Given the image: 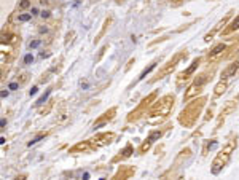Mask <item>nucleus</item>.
Listing matches in <instances>:
<instances>
[{"instance_id":"obj_1","label":"nucleus","mask_w":239,"mask_h":180,"mask_svg":"<svg viewBox=\"0 0 239 180\" xmlns=\"http://www.w3.org/2000/svg\"><path fill=\"white\" fill-rule=\"evenodd\" d=\"M176 105V96L174 94H166L163 97L156 99L150 110L147 112V123L150 124H159L166 120Z\"/></svg>"},{"instance_id":"obj_2","label":"nucleus","mask_w":239,"mask_h":180,"mask_svg":"<svg viewBox=\"0 0 239 180\" xmlns=\"http://www.w3.org/2000/svg\"><path fill=\"white\" fill-rule=\"evenodd\" d=\"M206 104H207V96H198V97L191 99L190 102H188L183 110L180 112L179 115V123H180V126L183 128H193L196 124V121L199 120L201 113H203V108L206 107Z\"/></svg>"},{"instance_id":"obj_3","label":"nucleus","mask_w":239,"mask_h":180,"mask_svg":"<svg viewBox=\"0 0 239 180\" xmlns=\"http://www.w3.org/2000/svg\"><path fill=\"white\" fill-rule=\"evenodd\" d=\"M187 56H188V49H180V51H177L166 64H163V67L155 73V77L151 78L148 83H156V81L163 80V78H166L167 75H171V73L177 69V66H179V64H180Z\"/></svg>"},{"instance_id":"obj_4","label":"nucleus","mask_w":239,"mask_h":180,"mask_svg":"<svg viewBox=\"0 0 239 180\" xmlns=\"http://www.w3.org/2000/svg\"><path fill=\"white\" fill-rule=\"evenodd\" d=\"M156 97H158V91H153V93H150L148 96H145V97L137 104V107L132 110V112H129V115L126 117V121L128 123H136V121H139L142 117H145L147 112H148L150 107L156 100Z\"/></svg>"},{"instance_id":"obj_5","label":"nucleus","mask_w":239,"mask_h":180,"mask_svg":"<svg viewBox=\"0 0 239 180\" xmlns=\"http://www.w3.org/2000/svg\"><path fill=\"white\" fill-rule=\"evenodd\" d=\"M113 139H115V132L105 131V132H99V134H96L94 137H91L89 142H91L93 150H97V148H100V147H105V145L112 144Z\"/></svg>"},{"instance_id":"obj_6","label":"nucleus","mask_w":239,"mask_h":180,"mask_svg":"<svg viewBox=\"0 0 239 180\" xmlns=\"http://www.w3.org/2000/svg\"><path fill=\"white\" fill-rule=\"evenodd\" d=\"M238 105H239V94H238V96H236V97H234V99L228 100V102L225 104V107L222 108V112H220L218 118H217V126H215V131H218V129L222 128V123L225 121V120H226V117H228L229 113L236 112Z\"/></svg>"},{"instance_id":"obj_7","label":"nucleus","mask_w":239,"mask_h":180,"mask_svg":"<svg viewBox=\"0 0 239 180\" xmlns=\"http://www.w3.org/2000/svg\"><path fill=\"white\" fill-rule=\"evenodd\" d=\"M229 158H231V155L226 153V151H223V150H220L218 153H217V156L214 158V161H212V166H210V172H212L214 175L220 174V172H222V169L228 164Z\"/></svg>"},{"instance_id":"obj_8","label":"nucleus","mask_w":239,"mask_h":180,"mask_svg":"<svg viewBox=\"0 0 239 180\" xmlns=\"http://www.w3.org/2000/svg\"><path fill=\"white\" fill-rule=\"evenodd\" d=\"M201 61H203V58H195V59L191 61V64L185 69V70H182L180 73H179V75H177V86H182L187 80H190L191 75L196 72V69L199 67Z\"/></svg>"},{"instance_id":"obj_9","label":"nucleus","mask_w":239,"mask_h":180,"mask_svg":"<svg viewBox=\"0 0 239 180\" xmlns=\"http://www.w3.org/2000/svg\"><path fill=\"white\" fill-rule=\"evenodd\" d=\"M231 15H233V11H228V15L225 16V18H222V19H220V21L217 22V26H214V29L210 30V32H207V34L204 35V41H206V43H209V41L214 38V35H215V34L222 32V27H223V29L226 27V24H228V21H229V18H231Z\"/></svg>"},{"instance_id":"obj_10","label":"nucleus","mask_w":239,"mask_h":180,"mask_svg":"<svg viewBox=\"0 0 239 180\" xmlns=\"http://www.w3.org/2000/svg\"><path fill=\"white\" fill-rule=\"evenodd\" d=\"M115 115H117V107H110L107 112H104V113L94 121L93 129H99V128L105 126V124H107L108 121H112V120L115 118Z\"/></svg>"},{"instance_id":"obj_11","label":"nucleus","mask_w":239,"mask_h":180,"mask_svg":"<svg viewBox=\"0 0 239 180\" xmlns=\"http://www.w3.org/2000/svg\"><path fill=\"white\" fill-rule=\"evenodd\" d=\"M226 49H228V45H226V43H218V45H215V46L207 53L206 59H207L209 62H215L218 58H223V56H225Z\"/></svg>"},{"instance_id":"obj_12","label":"nucleus","mask_w":239,"mask_h":180,"mask_svg":"<svg viewBox=\"0 0 239 180\" xmlns=\"http://www.w3.org/2000/svg\"><path fill=\"white\" fill-rule=\"evenodd\" d=\"M136 175V167L134 166H119L118 170L113 175V180H128Z\"/></svg>"},{"instance_id":"obj_13","label":"nucleus","mask_w":239,"mask_h":180,"mask_svg":"<svg viewBox=\"0 0 239 180\" xmlns=\"http://www.w3.org/2000/svg\"><path fill=\"white\" fill-rule=\"evenodd\" d=\"M132 153H134V147H132V144H131V142H128L125 148H123V150H119L117 156H113L112 164H117V163H119V161H125V159H128V158H131V156H132Z\"/></svg>"},{"instance_id":"obj_14","label":"nucleus","mask_w":239,"mask_h":180,"mask_svg":"<svg viewBox=\"0 0 239 180\" xmlns=\"http://www.w3.org/2000/svg\"><path fill=\"white\" fill-rule=\"evenodd\" d=\"M203 88H204V86H199V85L191 83V85L185 89V94H183V102H190L191 99H195V97H198V96H201V93H203Z\"/></svg>"},{"instance_id":"obj_15","label":"nucleus","mask_w":239,"mask_h":180,"mask_svg":"<svg viewBox=\"0 0 239 180\" xmlns=\"http://www.w3.org/2000/svg\"><path fill=\"white\" fill-rule=\"evenodd\" d=\"M214 73H215V67L207 69V70H204L203 73H199V75L193 80V83H195V85H199V86H206L214 78Z\"/></svg>"},{"instance_id":"obj_16","label":"nucleus","mask_w":239,"mask_h":180,"mask_svg":"<svg viewBox=\"0 0 239 180\" xmlns=\"http://www.w3.org/2000/svg\"><path fill=\"white\" fill-rule=\"evenodd\" d=\"M5 43H7V46L16 48L18 43H21V38H19V35L13 34V32H7L5 34V30H3L2 32V45H5Z\"/></svg>"},{"instance_id":"obj_17","label":"nucleus","mask_w":239,"mask_h":180,"mask_svg":"<svg viewBox=\"0 0 239 180\" xmlns=\"http://www.w3.org/2000/svg\"><path fill=\"white\" fill-rule=\"evenodd\" d=\"M190 156H191V150L188 148V147H187V148H183V150L180 151V153H179V156L176 158V161H174V166L171 167V170H169V172H174L176 169H179V167H180V166H182L183 163H185V161H187L188 158H190Z\"/></svg>"},{"instance_id":"obj_18","label":"nucleus","mask_w":239,"mask_h":180,"mask_svg":"<svg viewBox=\"0 0 239 180\" xmlns=\"http://www.w3.org/2000/svg\"><path fill=\"white\" fill-rule=\"evenodd\" d=\"M89 150H93V147H91V142L88 139V140H81V142H78V144H75L73 147H70V148H69V153H72V155L86 153V151H89Z\"/></svg>"},{"instance_id":"obj_19","label":"nucleus","mask_w":239,"mask_h":180,"mask_svg":"<svg viewBox=\"0 0 239 180\" xmlns=\"http://www.w3.org/2000/svg\"><path fill=\"white\" fill-rule=\"evenodd\" d=\"M238 70H239V61H233L231 64H228V66L222 70L220 77H222V80H228V78H231V77L236 75Z\"/></svg>"},{"instance_id":"obj_20","label":"nucleus","mask_w":239,"mask_h":180,"mask_svg":"<svg viewBox=\"0 0 239 180\" xmlns=\"http://www.w3.org/2000/svg\"><path fill=\"white\" fill-rule=\"evenodd\" d=\"M238 30H239V15L220 32V37H222V38H226V37H229L231 34H234V32H238Z\"/></svg>"},{"instance_id":"obj_21","label":"nucleus","mask_w":239,"mask_h":180,"mask_svg":"<svg viewBox=\"0 0 239 180\" xmlns=\"http://www.w3.org/2000/svg\"><path fill=\"white\" fill-rule=\"evenodd\" d=\"M159 62H161V56H158V58H155V59H153V61H151V62L148 64V66H147V67L144 69V70H142V72H140V75H139V77H137V80L134 81V85H136V83H139V81H142V80H144V78H145L147 75H148V73H150L151 70H153V69H155L156 66H158V64H159Z\"/></svg>"},{"instance_id":"obj_22","label":"nucleus","mask_w":239,"mask_h":180,"mask_svg":"<svg viewBox=\"0 0 239 180\" xmlns=\"http://www.w3.org/2000/svg\"><path fill=\"white\" fill-rule=\"evenodd\" d=\"M110 24H112V16L105 18V21H104V24H102V29H100V30H99V34L94 37V45H96V43H99V41L102 40V37H104L105 34H107V30H108Z\"/></svg>"},{"instance_id":"obj_23","label":"nucleus","mask_w":239,"mask_h":180,"mask_svg":"<svg viewBox=\"0 0 239 180\" xmlns=\"http://www.w3.org/2000/svg\"><path fill=\"white\" fill-rule=\"evenodd\" d=\"M167 129H169V126H164V128H161V129H153V131H150V134H148V137H147V139L151 140V142L159 140V139L164 136V132H166Z\"/></svg>"},{"instance_id":"obj_24","label":"nucleus","mask_w":239,"mask_h":180,"mask_svg":"<svg viewBox=\"0 0 239 180\" xmlns=\"http://www.w3.org/2000/svg\"><path fill=\"white\" fill-rule=\"evenodd\" d=\"M226 88H228L226 80H220L217 85H215V88H214V96H215V97H220V96H223V93L226 91Z\"/></svg>"},{"instance_id":"obj_25","label":"nucleus","mask_w":239,"mask_h":180,"mask_svg":"<svg viewBox=\"0 0 239 180\" xmlns=\"http://www.w3.org/2000/svg\"><path fill=\"white\" fill-rule=\"evenodd\" d=\"M48 131H45V132H38V134H37V136L34 137V139H30L29 142H27V147H32V145H35V144H38V142L40 140H42V139H45V137H46L48 136Z\"/></svg>"},{"instance_id":"obj_26","label":"nucleus","mask_w":239,"mask_h":180,"mask_svg":"<svg viewBox=\"0 0 239 180\" xmlns=\"http://www.w3.org/2000/svg\"><path fill=\"white\" fill-rule=\"evenodd\" d=\"M151 144H153V142H151V140H148V139H145L144 142H142V145L139 147V150H137V151H139V155H145L147 151L150 150V147H151Z\"/></svg>"},{"instance_id":"obj_27","label":"nucleus","mask_w":239,"mask_h":180,"mask_svg":"<svg viewBox=\"0 0 239 180\" xmlns=\"http://www.w3.org/2000/svg\"><path fill=\"white\" fill-rule=\"evenodd\" d=\"M51 91H53V88H48V89L45 91V94L42 96V97H40V99H37V102H35V105H37V107H40V105H43L45 102H46V99H48V96L51 94Z\"/></svg>"},{"instance_id":"obj_28","label":"nucleus","mask_w":239,"mask_h":180,"mask_svg":"<svg viewBox=\"0 0 239 180\" xmlns=\"http://www.w3.org/2000/svg\"><path fill=\"white\" fill-rule=\"evenodd\" d=\"M32 13H19V15L16 16V21L18 22H27V21H30L32 19Z\"/></svg>"},{"instance_id":"obj_29","label":"nucleus","mask_w":239,"mask_h":180,"mask_svg":"<svg viewBox=\"0 0 239 180\" xmlns=\"http://www.w3.org/2000/svg\"><path fill=\"white\" fill-rule=\"evenodd\" d=\"M29 7H30V0H19V3H18V10L19 11H24Z\"/></svg>"},{"instance_id":"obj_30","label":"nucleus","mask_w":239,"mask_h":180,"mask_svg":"<svg viewBox=\"0 0 239 180\" xmlns=\"http://www.w3.org/2000/svg\"><path fill=\"white\" fill-rule=\"evenodd\" d=\"M53 105H54V100H49L46 107H45V108H42L38 113H40V115H46V113H49V112H51V108H53Z\"/></svg>"},{"instance_id":"obj_31","label":"nucleus","mask_w":239,"mask_h":180,"mask_svg":"<svg viewBox=\"0 0 239 180\" xmlns=\"http://www.w3.org/2000/svg\"><path fill=\"white\" fill-rule=\"evenodd\" d=\"M107 49H108V45H104V46L100 48V51H99V54H97V56H96V59H94V61H96V62H99L100 59H102V56L105 54V51H107Z\"/></svg>"},{"instance_id":"obj_32","label":"nucleus","mask_w":239,"mask_h":180,"mask_svg":"<svg viewBox=\"0 0 239 180\" xmlns=\"http://www.w3.org/2000/svg\"><path fill=\"white\" fill-rule=\"evenodd\" d=\"M22 62H24V66H29V64L34 62V56H32V54H26L24 59H22Z\"/></svg>"},{"instance_id":"obj_33","label":"nucleus","mask_w":239,"mask_h":180,"mask_svg":"<svg viewBox=\"0 0 239 180\" xmlns=\"http://www.w3.org/2000/svg\"><path fill=\"white\" fill-rule=\"evenodd\" d=\"M29 77H30V75H29V73H27V72H24V73H21V77H19V78H18V81H19V83H21V85H22V83H26L27 80H29Z\"/></svg>"},{"instance_id":"obj_34","label":"nucleus","mask_w":239,"mask_h":180,"mask_svg":"<svg viewBox=\"0 0 239 180\" xmlns=\"http://www.w3.org/2000/svg\"><path fill=\"white\" fill-rule=\"evenodd\" d=\"M40 16H42V19H49V18H51V11L43 10V11H40Z\"/></svg>"},{"instance_id":"obj_35","label":"nucleus","mask_w":239,"mask_h":180,"mask_svg":"<svg viewBox=\"0 0 239 180\" xmlns=\"http://www.w3.org/2000/svg\"><path fill=\"white\" fill-rule=\"evenodd\" d=\"M19 85H21L19 81H11L10 85H8V89H11V91H16L18 88H19Z\"/></svg>"},{"instance_id":"obj_36","label":"nucleus","mask_w":239,"mask_h":180,"mask_svg":"<svg viewBox=\"0 0 239 180\" xmlns=\"http://www.w3.org/2000/svg\"><path fill=\"white\" fill-rule=\"evenodd\" d=\"M48 32H49V27H48L46 24H45V26H40V27H38V34H40V35L48 34Z\"/></svg>"},{"instance_id":"obj_37","label":"nucleus","mask_w":239,"mask_h":180,"mask_svg":"<svg viewBox=\"0 0 239 180\" xmlns=\"http://www.w3.org/2000/svg\"><path fill=\"white\" fill-rule=\"evenodd\" d=\"M212 118H214V108L210 107V108L207 110V115L204 117V121H209V120H212Z\"/></svg>"},{"instance_id":"obj_38","label":"nucleus","mask_w":239,"mask_h":180,"mask_svg":"<svg viewBox=\"0 0 239 180\" xmlns=\"http://www.w3.org/2000/svg\"><path fill=\"white\" fill-rule=\"evenodd\" d=\"M38 45H40V40H34V41H30V43H29V48L34 49V48L38 46Z\"/></svg>"},{"instance_id":"obj_39","label":"nucleus","mask_w":239,"mask_h":180,"mask_svg":"<svg viewBox=\"0 0 239 180\" xmlns=\"http://www.w3.org/2000/svg\"><path fill=\"white\" fill-rule=\"evenodd\" d=\"M73 35H75V34H73V30H70V32H69V34H67V38H66V45H69V41L72 40V37H73Z\"/></svg>"},{"instance_id":"obj_40","label":"nucleus","mask_w":239,"mask_h":180,"mask_svg":"<svg viewBox=\"0 0 239 180\" xmlns=\"http://www.w3.org/2000/svg\"><path fill=\"white\" fill-rule=\"evenodd\" d=\"M134 62H136V59H134V58H132V59H131V61H129V64H128V67H126V72H128V70H129V69H131V66H132V64H134Z\"/></svg>"},{"instance_id":"obj_41","label":"nucleus","mask_w":239,"mask_h":180,"mask_svg":"<svg viewBox=\"0 0 239 180\" xmlns=\"http://www.w3.org/2000/svg\"><path fill=\"white\" fill-rule=\"evenodd\" d=\"M49 54H51V53H49V51H46V53H40V58H48Z\"/></svg>"},{"instance_id":"obj_42","label":"nucleus","mask_w":239,"mask_h":180,"mask_svg":"<svg viewBox=\"0 0 239 180\" xmlns=\"http://www.w3.org/2000/svg\"><path fill=\"white\" fill-rule=\"evenodd\" d=\"M37 91H38V89H37V86H35V88H32V89H30V96L37 94Z\"/></svg>"},{"instance_id":"obj_43","label":"nucleus","mask_w":239,"mask_h":180,"mask_svg":"<svg viewBox=\"0 0 239 180\" xmlns=\"http://www.w3.org/2000/svg\"><path fill=\"white\" fill-rule=\"evenodd\" d=\"M32 15H34V16L38 15V10H37V8H32Z\"/></svg>"},{"instance_id":"obj_44","label":"nucleus","mask_w":239,"mask_h":180,"mask_svg":"<svg viewBox=\"0 0 239 180\" xmlns=\"http://www.w3.org/2000/svg\"><path fill=\"white\" fill-rule=\"evenodd\" d=\"M8 96V91H2V97H7Z\"/></svg>"}]
</instances>
